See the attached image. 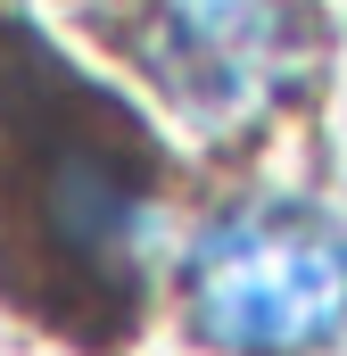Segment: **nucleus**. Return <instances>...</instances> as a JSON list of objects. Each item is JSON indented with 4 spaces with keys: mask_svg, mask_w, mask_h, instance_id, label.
I'll use <instances>...</instances> for the list:
<instances>
[{
    "mask_svg": "<svg viewBox=\"0 0 347 356\" xmlns=\"http://www.w3.org/2000/svg\"><path fill=\"white\" fill-rule=\"evenodd\" d=\"M182 323L215 356H323L347 340V224L248 199L182 249Z\"/></svg>",
    "mask_w": 347,
    "mask_h": 356,
    "instance_id": "nucleus-1",
    "label": "nucleus"
},
{
    "mask_svg": "<svg viewBox=\"0 0 347 356\" xmlns=\"http://www.w3.org/2000/svg\"><path fill=\"white\" fill-rule=\"evenodd\" d=\"M99 33L190 141L257 133L306 75V25L289 0H116Z\"/></svg>",
    "mask_w": 347,
    "mask_h": 356,
    "instance_id": "nucleus-2",
    "label": "nucleus"
}]
</instances>
